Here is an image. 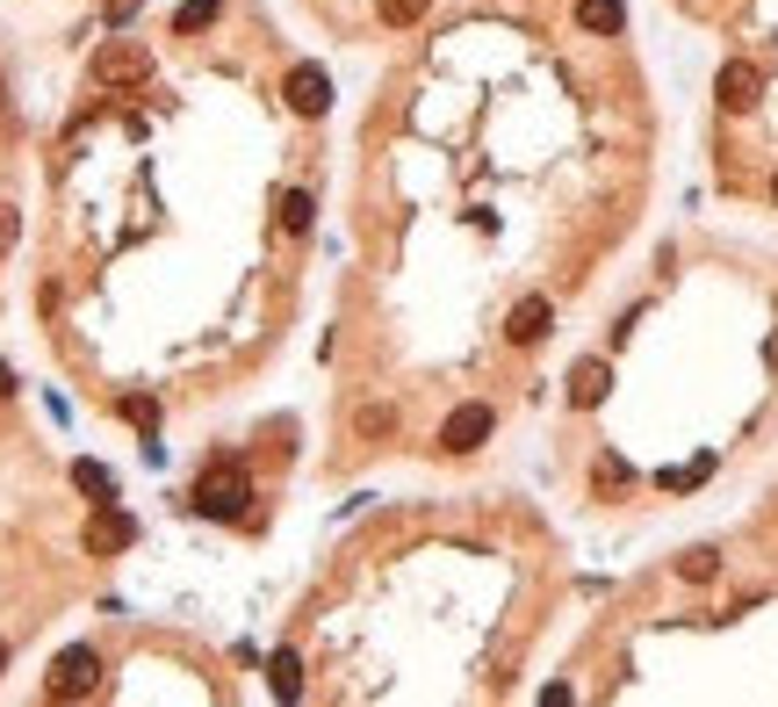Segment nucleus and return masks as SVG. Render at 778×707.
<instances>
[{"label":"nucleus","instance_id":"nucleus-1","mask_svg":"<svg viewBox=\"0 0 778 707\" xmlns=\"http://www.w3.org/2000/svg\"><path fill=\"white\" fill-rule=\"evenodd\" d=\"M728 43L714 73V181L778 210V0H671Z\"/></svg>","mask_w":778,"mask_h":707},{"label":"nucleus","instance_id":"nucleus-2","mask_svg":"<svg viewBox=\"0 0 778 707\" xmlns=\"http://www.w3.org/2000/svg\"><path fill=\"white\" fill-rule=\"evenodd\" d=\"M245 498H253L245 469H239V463H209V477H202V491H195V505H202V513H224V520H239V513H245Z\"/></svg>","mask_w":778,"mask_h":707},{"label":"nucleus","instance_id":"nucleus-3","mask_svg":"<svg viewBox=\"0 0 778 707\" xmlns=\"http://www.w3.org/2000/svg\"><path fill=\"white\" fill-rule=\"evenodd\" d=\"M101 686V657L94 649H65L59 665H51V679H43V693H51V700H80V693H94Z\"/></svg>","mask_w":778,"mask_h":707},{"label":"nucleus","instance_id":"nucleus-4","mask_svg":"<svg viewBox=\"0 0 778 707\" xmlns=\"http://www.w3.org/2000/svg\"><path fill=\"white\" fill-rule=\"evenodd\" d=\"M138 80H152V51L144 43H109L94 59V87H138Z\"/></svg>","mask_w":778,"mask_h":707},{"label":"nucleus","instance_id":"nucleus-5","mask_svg":"<svg viewBox=\"0 0 778 707\" xmlns=\"http://www.w3.org/2000/svg\"><path fill=\"white\" fill-rule=\"evenodd\" d=\"M289 101H296V116H324V109H332L324 65H296V73H289Z\"/></svg>","mask_w":778,"mask_h":707},{"label":"nucleus","instance_id":"nucleus-6","mask_svg":"<svg viewBox=\"0 0 778 707\" xmlns=\"http://www.w3.org/2000/svg\"><path fill=\"white\" fill-rule=\"evenodd\" d=\"M130 534H138V527H130V513H116V505H101L94 520H87V548H94V556H116V548H130Z\"/></svg>","mask_w":778,"mask_h":707},{"label":"nucleus","instance_id":"nucleus-7","mask_svg":"<svg viewBox=\"0 0 778 707\" xmlns=\"http://www.w3.org/2000/svg\"><path fill=\"white\" fill-rule=\"evenodd\" d=\"M202 22H217V0H188V8L174 15V29H180V37H195Z\"/></svg>","mask_w":778,"mask_h":707},{"label":"nucleus","instance_id":"nucleus-8","mask_svg":"<svg viewBox=\"0 0 778 707\" xmlns=\"http://www.w3.org/2000/svg\"><path fill=\"white\" fill-rule=\"evenodd\" d=\"M73 484L94 491V498H109V469H101V463H80V469H73Z\"/></svg>","mask_w":778,"mask_h":707},{"label":"nucleus","instance_id":"nucleus-9","mask_svg":"<svg viewBox=\"0 0 778 707\" xmlns=\"http://www.w3.org/2000/svg\"><path fill=\"white\" fill-rule=\"evenodd\" d=\"M771 534H778V527H771ZM771 592H778V564H764V578H757V592H742V599H771Z\"/></svg>","mask_w":778,"mask_h":707},{"label":"nucleus","instance_id":"nucleus-10","mask_svg":"<svg viewBox=\"0 0 778 707\" xmlns=\"http://www.w3.org/2000/svg\"><path fill=\"white\" fill-rule=\"evenodd\" d=\"M15 231H22V224H15V210H0V253L15 245Z\"/></svg>","mask_w":778,"mask_h":707},{"label":"nucleus","instance_id":"nucleus-11","mask_svg":"<svg viewBox=\"0 0 778 707\" xmlns=\"http://www.w3.org/2000/svg\"><path fill=\"white\" fill-rule=\"evenodd\" d=\"M0 123H8V101H0Z\"/></svg>","mask_w":778,"mask_h":707},{"label":"nucleus","instance_id":"nucleus-12","mask_svg":"<svg viewBox=\"0 0 778 707\" xmlns=\"http://www.w3.org/2000/svg\"><path fill=\"white\" fill-rule=\"evenodd\" d=\"M0 665H8V649H0Z\"/></svg>","mask_w":778,"mask_h":707}]
</instances>
